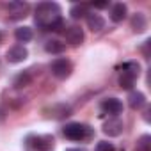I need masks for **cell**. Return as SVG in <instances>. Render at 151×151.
<instances>
[{
  "label": "cell",
  "instance_id": "cell-1",
  "mask_svg": "<svg viewBox=\"0 0 151 151\" xmlns=\"http://www.w3.org/2000/svg\"><path fill=\"white\" fill-rule=\"evenodd\" d=\"M36 23L43 29L52 30L62 18H60V7L55 2H41L36 7Z\"/></svg>",
  "mask_w": 151,
  "mask_h": 151
},
{
  "label": "cell",
  "instance_id": "cell-2",
  "mask_svg": "<svg viewBox=\"0 0 151 151\" xmlns=\"http://www.w3.org/2000/svg\"><path fill=\"white\" fill-rule=\"evenodd\" d=\"M62 133L69 140H89L93 137V128L82 123H69L64 126Z\"/></svg>",
  "mask_w": 151,
  "mask_h": 151
},
{
  "label": "cell",
  "instance_id": "cell-3",
  "mask_svg": "<svg viewBox=\"0 0 151 151\" xmlns=\"http://www.w3.org/2000/svg\"><path fill=\"white\" fill-rule=\"evenodd\" d=\"M50 71H52V75H53L55 78L64 80V78H68L69 75H71L73 66H71V62H69L68 59H55V60L50 64Z\"/></svg>",
  "mask_w": 151,
  "mask_h": 151
},
{
  "label": "cell",
  "instance_id": "cell-4",
  "mask_svg": "<svg viewBox=\"0 0 151 151\" xmlns=\"http://www.w3.org/2000/svg\"><path fill=\"white\" fill-rule=\"evenodd\" d=\"M6 57H7V60L11 64H20V62H23L29 57V52H27V48L23 45H14V46H11L7 50Z\"/></svg>",
  "mask_w": 151,
  "mask_h": 151
},
{
  "label": "cell",
  "instance_id": "cell-5",
  "mask_svg": "<svg viewBox=\"0 0 151 151\" xmlns=\"http://www.w3.org/2000/svg\"><path fill=\"white\" fill-rule=\"evenodd\" d=\"M64 37H66V41H68L69 45L78 46V45L84 43V30H82L80 27H77V25L66 27V30H64Z\"/></svg>",
  "mask_w": 151,
  "mask_h": 151
},
{
  "label": "cell",
  "instance_id": "cell-6",
  "mask_svg": "<svg viewBox=\"0 0 151 151\" xmlns=\"http://www.w3.org/2000/svg\"><path fill=\"white\" fill-rule=\"evenodd\" d=\"M32 149L34 151H52L55 147V140L52 135H39L32 139Z\"/></svg>",
  "mask_w": 151,
  "mask_h": 151
},
{
  "label": "cell",
  "instance_id": "cell-7",
  "mask_svg": "<svg viewBox=\"0 0 151 151\" xmlns=\"http://www.w3.org/2000/svg\"><path fill=\"white\" fill-rule=\"evenodd\" d=\"M123 121L119 117H110L109 121L103 123V133L109 135V137H117L123 133Z\"/></svg>",
  "mask_w": 151,
  "mask_h": 151
},
{
  "label": "cell",
  "instance_id": "cell-8",
  "mask_svg": "<svg viewBox=\"0 0 151 151\" xmlns=\"http://www.w3.org/2000/svg\"><path fill=\"white\" fill-rule=\"evenodd\" d=\"M101 110H103L105 114L116 117L117 114L123 112V103H121L117 98H107V100H103V103H101Z\"/></svg>",
  "mask_w": 151,
  "mask_h": 151
},
{
  "label": "cell",
  "instance_id": "cell-9",
  "mask_svg": "<svg viewBox=\"0 0 151 151\" xmlns=\"http://www.w3.org/2000/svg\"><path fill=\"white\" fill-rule=\"evenodd\" d=\"M128 105L133 109V110H139L146 105V96L140 93V91H132L128 94Z\"/></svg>",
  "mask_w": 151,
  "mask_h": 151
},
{
  "label": "cell",
  "instance_id": "cell-10",
  "mask_svg": "<svg viewBox=\"0 0 151 151\" xmlns=\"http://www.w3.org/2000/svg\"><path fill=\"white\" fill-rule=\"evenodd\" d=\"M126 13H128V9H126L124 4H121V2L119 4H114L112 9H110V20L114 23H119V22H123L126 18Z\"/></svg>",
  "mask_w": 151,
  "mask_h": 151
},
{
  "label": "cell",
  "instance_id": "cell-11",
  "mask_svg": "<svg viewBox=\"0 0 151 151\" xmlns=\"http://www.w3.org/2000/svg\"><path fill=\"white\" fill-rule=\"evenodd\" d=\"M132 29H133V32H137V34L144 32V30L147 29V18H146L142 13H135V14L132 16Z\"/></svg>",
  "mask_w": 151,
  "mask_h": 151
},
{
  "label": "cell",
  "instance_id": "cell-12",
  "mask_svg": "<svg viewBox=\"0 0 151 151\" xmlns=\"http://www.w3.org/2000/svg\"><path fill=\"white\" fill-rule=\"evenodd\" d=\"M9 13H13L16 18H22V16H25V11H27V4L25 2H9V4H6L4 6Z\"/></svg>",
  "mask_w": 151,
  "mask_h": 151
},
{
  "label": "cell",
  "instance_id": "cell-13",
  "mask_svg": "<svg viewBox=\"0 0 151 151\" xmlns=\"http://www.w3.org/2000/svg\"><path fill=\"white\" fill-rule=\"evenodd\" d=\"M87 27L93 32H100L101 29H105V20L100 14H87Z\"/></svg>",
  "mask_w": 151,
  "mask_h": 151
},
{
  "label": "cell",
  "instance_id": "cell-14",
  "mask_svg": "<svg viewBox=\"0 0 151 151\" xmlns=\"http://www.w3.org/2000/svg\"><path fill=\"white\" fill-rule=\"evenodd\" d=\"M45 50H46L48 53L57 55V53H62V52L66 50V45H64V43H60V41H57V39H50V41H46Z\"/></svg>",
  "mask_w": 151,
  "mask_h": 151
},
{
  "label": "cell",
  "instance_id": "cell-15",
  "mask_svg": "<svg viewBox=\"0 0 151 151\" xmlns=\"http://www.w3.org/2000/svg\"><path fill=\"white\" fill-rule=\"evenodd\" d=\"M89 13H87V6L86 4H77V6H73L69 9V16L73 20H80V18H86Z\"/></svg>",
  "mask_w": 151,
  "mask_h": 151
},
{
  "label": "cell",
  "instance_id": "cell-16",
  "mask_svg": "<svg viewBox=\"0 0 151 151\" xmlns=\"http://www.w3.org/2000/svg\"><path fill=\"white\" fill-rule=\"evenodd\" d=\"M14 36H16V39L20 43H29L34 34H32V29L30 27H18L16 32H14Z\"/></svg>",
  "mask_w": 151,
  "mask_h": 151
},
{
  "label": "cell",
  "instance_id": "cell-17",
  "mask_svg": "<svg viewBox=\"0 0 151 151\" xmlns=\"http://www.w3.org/2000/svg\"><path fill=\"white\" fill-rule=\"evenodd\" d=\"M50 112H53V114H50V117L62 119V117H66V116H69V114H71V109H69V107H66V105H55V107H52V109H50Z\"/></svg>",
  "mask_w": 151,
  "mask_h": 151
},
{
  "label": "cell",
  "instance_id": "cell-18",
  "mask_svg": "<svg viewBox=\"0 0 151 151\" xmlns=\"http://www.w3.org/2000/svg\"><path fill=\"white\" fill-rule=\"evenodd\" d=\"M133 84H135V78L132 77V75L121 71V77H119V87H121V89H132Z\"/></svg>",
  "mask_w": 151,
  "mask_h": 151
},
{
  "label": "cell",
  "instance_id": "cell-19",
  "mask_svg": "<svg viewBox=\"0 0 151 151\" xmlns=\"http://www.w3.org/2000/svg\"><path fill=\"white\" fill-rule=\"evenodd\" d=\"M123 71L128 73V75H132L133 78H137L139 73H140V66H139V62H126L123 66Z\"/></svg>",
  "mask_w": 151,
  "mask_h": 151
},
{
  "label": "cell",
  "instance_id": "cell-20",
  "mask_svg": "<svg viewBox=\"0 0 151 151\" xmlns=\"http://www.w3.org/2000/svg\"><path fill=\"white\" fill-rule=\"evenodd\" d=\"M135 151H151V137L149 135H142L137 142V149Z\"/></svg>",
  "mask_w": 151,
  "mask_h": 151
},
{
  "label": "cell",
  "instance_id": "cell-21",
  "mask_svg": "<svg viewBox=\"0 0 151 151\" xmlns=\"http://www.w3.org/2000/svg\"><path fill=\"white\" fill-rule=\"evenodd\" d=\"M29 84H30V75L29 73H20L18 77L14 78V86L16 87H25Z\"/></svg>",
  "mask_w": 151,
  "mask_h": 151
},
{
  "label": "cell",
  "instance_id": "cell-22",
  "mask_svg": "<svg viewBox=\"0 0 151 151\" xmlns=\"http://www.w3.org/2000/svg\"><path fill=\"white\" fill-rule=\"evenodd\" d=\"M96 151H116V147L112 146V142H107V140H101L96 144Z\"/></svg>",
  "mask_w": 151,
  "mask_h": 151
},
{
  "label": "cell",
  "instance_id": "cell-23",
  "mask_svg": "<svg viewBox=\"0 0 151 151\" xmlns=\"http://www.w3.org/2000/svg\"><path fill=\"white\" fill-rule=\"evenodd\" d=\"M96 9H105V7H109V2H94L93 4Z\"/></svg>",
  "mask_w": 151,
  "mask_h": 151
},
{
  "label": "cell",
  "instance_id": "cell-24",
  "mask_svg": "<svg viewBox=\"0 0 151 151\" xmlns=\"http://www.w3.org/2000/svg\"><path fill=\"white\" fill-rule=\"evenodd\" d=\"M6 117H7V114H6V110L0 107V123H4L6 121Z\"/></svg>",
  "mask_w": 151,
  "mask_h": 151
},
{
  "label": "cell",
  "instance_id": "cell-25",
  "mask_svg": "<svg viewBox=\"0 0 151 151\" xmlns=\"http://www.w3.org/2000/svg\"><path fill=\"white\" fill-rule=\"evenodd\" d=\"M66 151H80V149H66Z\"/></svg>",
  "mask_w": 151,
  "mask_h": 151
},
{
  "label": "cell",
  "instance_id": "cell-26",
  "mask_svg": "<svg viewBox=\"0 0 151 151\" xmlns=\"http://www.w3.org/2000/svg\"><path fill=\"white\" fill-rule=\"evenodd\" d=\"M0 39H2V34H0Z\"/></svg>",
  "mask_w": 151,
  "mask_h": 151
}]
</instances>
